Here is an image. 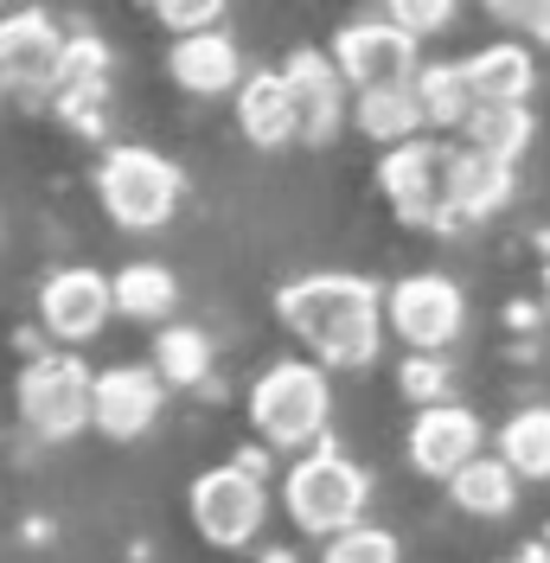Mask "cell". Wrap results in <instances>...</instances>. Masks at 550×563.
I'll use <instances>...</instances> for the list:
<instances>
[{
    "instance_id": "4",
    "label": "cell",
    "mask_w": 550,
    "mask_h": 563,
    "mask_svg": "<svg viewBox=\"0 0 550 563\" xmlns=\"http://www.w3.org/2000/svg\"><path fill=\"white\" fill-rule=\"evenodd\" d=\"M378 186L410 231H429V238H454L461 231V211H454V147L422 141V135L384 147Z\"/></svg>"
},
{
    "instance_id": "31",
    "label": "cell",
    "mask_w": 550,
    "mask_h": 563,
    "mask_svg": "<svg viewBox=\"0 0 550 563\" xmlns=\"http://www.w3.org/2000/svg\"><path fill=\"white\" fill-rule=\"evenodd\" d=\"M518 26L538 38V45H550V0H525V13H518Z\"/></svg>"
},
{
    "instance_id": "23",
    "label": "cell",
    "mask_w": 550,
    "mask_h": 563,
    "mask_svg": "<svg viewBox=\"0 0 550 563\" xmlns=\"http://www.w3.org/2000/svg\"><path fill=\"white\" fill-rule=\"evenodd\" d=\"M179 282L167 263H122L116 269V314L122 320H173Z\"/></svg>"
},
{
    "instance_id": "17",
    "label": "cell",
    "mask_w": 550,
    "mask_h": 563,
    "mask_svg": "<svg viewBox=\"0 0 550 563\" xmlns=\"http://www.w3.org/2000/svg\"><path fill=\"white\" fill-rule=\"evenodd\" d=\"M238 129L250 147H295L301 141V115H295V90H288V77L282 70H256V77H243L238 84Z\"/></svg>"
},
{
    "instance_id": "21",
    "label": "cell",
    "mask_w": 550,
    "mask_h": 563,
    "mask_svg": "<svg viewBox=\"0 0 550 563\" xmlns=\"http://www.w3.org/2000/svg\"><path fill=\"white\" fill-rule=\"evenodd\" d=\"M468 77H474V90H481V103H525L531 97V84H538V70H531V52L513 45V38H499V45H481L474 58H461Z\"/></svg>"
},
{
    "instance_id": "14",
    "label": "cell",
    "mask_w": 550,
    "mask_h": 563,
    "mask_svg": "<svg viewBox=\"0 0 550 563\" xmlns=\"http://www.w3.org/2000/svg\"><path fill=\"white\" fill-rule=\"evenodd\" d=\"M282 77H288V90H295V115H301V141L308 147H327V141L340 135V122L352 115V103H345V70L340 58H327V52H295L288 65H282Z\"/></svg>"
},
{
    "instance_id": "27",
    "label": "cell",
    "mask_w": 550,
    "mask_h": 563,
    "mask_svg": "<svg viewBox=\"0 0 550 563\" xmlns=\"http://www.w3.org/2000/svg\"><path fill=\"white\" fill-rule=\"evenodd\" d=\"M404 551H397V531H384V526H345L327 538V551H320V563H397Z\"/></svg>"
},
{
    "instance_id": "35",
    "label": "cell",
    "mask_w": 550,
    "mask_h": 563,
    "mask_svg": "<svg viewBox=\"0 0 550 563\" xmlns=\"http://www.w3.org/2000/svg\"><path fill=\"white\" fill-rule=\"evenodd\" d=\"M0 97H7V77H0Z\"/></svg>"
},
{
    "instance_id": "12",
    "label": "cell",
    "mask_w": 550,
    "mask_h": 563,
    "mask_svg": "<svg viewBox=\"0 0 550 563\" xmlns=\"http://www.w3.org/2000/svg\"><path fill=\"white\" fill-rule=\"evenodd\" d=\"M333 58H340L345 84L352 90H378V84H410L416 70V33L410 26H397L391 13L384 20H359V26H345L333 38Z\"/></svg>"
},
{
    "instance_id": "25",
    "label": "cell",
    "mask_w": 550,
    "mask_h": 563,
    "mask_svg": "<svg viewBox=\"0 0 550 563\" xmlns=\"http://www.w3.org/2000/svg\"><path fill=\"white\" fill-rule=\"evenodd\" d=\"M154 372H161L173 390H199L211 378V340L199 327H167V333H154Z\"/></svg>"
},
{
    "instance_id": "11",
    "label": "cell",
    "mask_w": 550,
    "mask_h": 563,
    "mask_svg": "<svg viewBox=\"0 0 550 563\" xmlns=\"http://www.w3.org/2000/svg\"><path fill=\"white\" fill-rule=\"evenodd\" d=\"M109 70H116L109 38H97V33L65 38V70H58V97H52V103H58L70 135L103 141V129H109Z\"/></svg>"
},
{
    "instance_id": "8",
    "label": "cell",
    "mask_w": 550,
    "mask_h": 563,
    "mask_svg": "<svg viewBox=\"0 0 550 563\" xmlns=\"http://www.w3.org/2000/svg\"><path fill=\"white\" fill-rule=\"evenodd\" d=\"M384 320H391V333L410 352H448L461 340V327H468V295H461V282L422 269V276L391 282Z\"/></svg>"
},
{
    "instance_id": "5",
    "label": "cell",
    "mask_w": 550,
    "mask_h": 563,
    "mask_svg": "<svg viewBox=\"0 0 550 563\" xmlns=\"http://www.w3.org/2000/svg\"><path fill=\"white\" fill-rule=\"evenodd\" d=\"M20 422L38 442H70L84 429H97V372L77 352H38L20 365Z\"/></svg>"
},
{
    "instance_id": "15",
    "label": "cell",
    "mask_w": 550,
    "mask_h": 563,
    "mask_svg": "<svg viewBox=\"0 0 550 563\" xmlns=\"http://www.w3.org/2000/svg\"><path fill=\"white\" fill-rule=\"evenodd\" d=\"M167 404V378L154 365H109L97 372V435L109 442H141Z\"/></svg>"
},
{
    "instance_id": "33",
    "label": "cell",
    "mask_w": 550,
    "mask_h": 563,
    "mask_svg": "<svg viewBox=\"0 0 550 563\" xmlns=\"http://www.w3.org/2000/svg\"><path fill=\"white\" fill-rule=\"evenodd\" d=\"M256 563H308V558H301V551H263Z\"/></svg>"
},
{
    "instance_id": "20",
    "label": "cell",
    "mask_w": 550,
    "mask_h": 563,
    "mask_svg": "<svg viewBox=\"0 0 550 563\" xmlns=\"http://www.w3.org/2000/svg\"><path fill=\"white\" fill-rule=\"evenodd\" d=\"M513 199V161H493L481 147H454V211H461V224H481L493 211H506Z\"/></svg>"
},
{
    "instance_id": "18",
    "label": "cell",
    "mask_w": 550,
    "mask_h": 563,
    "mask_svg": "<svg viewBox=\"0 0 550 563\" xmlns=\"http://www.w3.org/2000/svg\"><path fill=\"white\" fill-rule=\"evenodd\" d=\"M352 129H359L365 141H378V147L416 141L422 129H429L416 84H378V90H352Z\"/></svg>"
},
{
    "instance_id": "3",
    "label": "cell",
    "mask_w": 550,
    "mask_h": 563,
    "mask_svg": "<svg viewBox=\"0 0 550 563\" xmlns=\"http://www.w3.org/2000/svg\"><path fill=\"white\" fill-rule=\"evenodd\" d=\"M282 506H288L295 531H308V538L327 544L333 531L365 519V506H372V474H365L352 455H340L333 442H320V449H308V455L288 467Z\"/></svg>"
},
{
    "instance_id": "30",
    "label": "cell",
    "mask_w": 550,
    "mask_h": 563,
    "mask_svg": "<svg viewBox=\"0 0 550 563\" xmlns=\"http://www.w3.org/2000/svg\"><path fill=\"white\" fill-rule=\"evenodd\" d=\"M147 7H154V20L167 33H199V26H218L224 20L231 0H147Z\"/></svg>"
},
{
    "instance_id": "32",
    "label": "cell",
    "mask_w": 550,
    "mask_h": 563,
    "mask_svg": "<svg viewBox=\"0 0 550 563\" xmlns=\"http://www.w3.org/2000/svg\"><path fill=\"white\" fill-rule=\"evenodd\" d=\"M481 7L493 20H506V26H518V13H525V0H481Z\"/></svg>"
},
{
    "instance_id": "6",
    "label": "cell",
    "mask_w": 550,
    "mask_h": 563,
    "mask_svg": "<svg viewBox=\"0 0 550 563\" xmlns=\"http://www.w3.org/2000/svg\"><path fill=\"white\" fill-rule=\"evenodd\" d=\"M186 506H193V526H199V538L211 551H243L263 531V519H270L263 455H238L224 467H206L193 481V493H186Z\"/></svg>"
},
{
    "instance_id": "1",
    "label": "cell",
    "mask_w": 550,
    "mask_h": 563,
    "mask_svg": "<svg viewBox=\"0 0 550 563\" xmlns=\"http://www.w3.org/2000/svg\"><path fill=\"white\" fill-rule=\"evenodd\" d=\"M275 314L301 340L308 358H320L327 372H365L378 358L384 333V301L365 276H295L275 288Z\"/></svg>"
},
{
    "instance_id": "22",
    "label": "cell",
    "mask_w": 550,
    "mask_h": 563,
    "mask_svg": "<svg viewBox=\"0 0 550 563\" xmlns=\"http://www.w3.org/2000/svg\"><path fill=\"white\" fill-rule=\"evenodd\" d=\"M410 84H416V97H422L429 129H468V115L481 109V90H474L468 65H422Z\"/></svg>"
},
{
    "instance_id": "28",
    "label": "cell",
    "mask_w": 550,
    "mask_h": 563,
    "mask_svg": "<svg viewBox=\"0 0 550 563\" xmlns=\"http://www.w3.org/2000/svg\"><path fill=\"white\" fill-rule=\"evenodd\" d=\"M397 385H404V397H410L416 410H422V404H442L448 397V358L442 352H410L404 372H397Z\"/></svg>"
},
{
    "instance_id": "7",
    "label": "cell",
    "mask_w": 550,
    "mask_h": 563,
    "mask_svg": "<svg viewBox=\"0 0 550 563\" xmlns=\"http://www.w3.org/2000/svg\"><path fill=\"white\" fill-rule=\"evenodd\" d=\"M97 199H103L109 224L122 231H161L173 211H179V167L154 147H109L97 161Z\"/></svg>"
},
{
    "instance_id": "24",
    "label": "cell",
    "mask_w": 550,
    "mask_h": 563,
    "mask_svg": "<svg viewBox=\"0 0 550 563\" xmlns=\"http://www.w3.org/2000/svg\"><path fill=\"white\" fill-rule=\"evenodd\" d=\"M531 109L525 103H481L474 115H468V129H461V141L468 147H481V154H493V161H513L518 167V154L531 147Z\"/></svg>"
},
{
    "instance_id": "19",
    "label": "cell",
    "mask_w": 550,
    "mask_h": 563,
    "mask_svg": "<svg viewBox=\"0 0 550 563\" xmlns=\"http://www.w3.org/2000/svg\"><path fill=\"white\" fill-rule=\"evenodd\" d=\"M518 474L506 455H474L454 481H448V499L468 512V519H513V506H518Z\"/></svg>"
},
{
    "instance_id": "29",
    "label": "cell",
    "mask_w": 550,
    "mask_h": 563,
    "mask_svg": "<svg viewBox=\"0 0 550 563\" xmlns=\"http://www.w3.org/2000/svg\"><path fill=\"white\" fill-rule=\"evenodd\" d=\"M454 7H461V0H384V13H391L397 26H410L416 38L448 33V26H454Z\"/></svg>"
},
{
    "instance_id": "26",
    "label": "cell",
    "mask_w": 550,
    "mask_h": 563,
    "mask_svg": "<svg viewBox=\"0 0 550 563\" xmlns=\"http://www.w3.org/2000/svg\"><path fill=\"white\" fill-rule=\"evenodd\" d=\"M499 455L513 461L525 481H550V410L544 404L518 410V417L499 429Z\"/></svg>"
},
{
    "instance_id": "2",
    "label": "cell",
    "mask_w": 550,
    "mask_h": 563,
    "mask_svg": "<svg viewBox=\"0 0 550 563\" xmlns=\"http://www.w3.org/2000/svg\"><path fill=\"white\" fill-rule=\"evenodd\" d=\"M333 422V385L320 358H275L250 385V429L263 449H320Z\"/></svg>"
},
{
    "instance_id": "10",
    "label": "cell",
    "mask_w": 550,
    "mask_h": 563,
    "mask_svg": "<svg viewBox=\"0 0 550 563\" xmlns=\"http://www.w3.org/2000/svg\"><path fill=\"white\" fill-rule=\"evenodd\" d=\"M109 314H116V276H103V269L70 263V269H52L45 288H38V327H45L58 346L97 340Z\"/></svg>"
},
{
    "instance_id": "13",
    "label": "cell",
    "mask_w": 550,
    "mask_h": 563,
    "mask_svg": "<svg viewBox=\"0 0 550 563\" xmlns=\"http://www.w3.org/2000/svg\"><path fill=\"white\" fill-rule=\"evenodd\" d=\"M481 442H486V429L468 404H448V397L442 404H422L410 422V467L429 474V481H454L474 455H486Z\"/></svg>"
},
{
    "instance_id": "9",
    "label": "cell",
    "mask_w": 550,
    "mask_h": 563,
    "mask_svg": "<svg viewBox=\"0 0 550 563\" xmlns=\"http://www.w3.org/2000/svg\"><path fill=\"white\" fill-rule=\"evenodd\" d=\"M58 70H65V33L45 7L0 13V77L7 90H20L26 103L58 97Z\"/></svg>"
},
{
    "instance_id": "34",
    "label": "cell",
    "mask_w": 550,
    "mask_h": 563,
    "mask_svg": "<svg viewBox=\"0 0 550 563\" xmlns=\"http://www.w3.org/2000/svg\"><path fill=\"white\" fill-rule=\"evenodd\" d=\"M544 314H550V238H544Z\"/></svg>"
},
{
    "instance_id": "16",
    "label": "cell",
    "mask_w": 550,
    "mask_h": 563,
    "mask_svg": "<svg viewBox=\"0 0 550 563\" xmlns=\"http://www.w3.org/2000/svg\"><path fill=\"white\" fill-rule=\"evenodd\" d=\"M167 70H173V84H179L186 97H238V84L250 77L243 58H238V45H231V33H218V26L173 33Z\"/></svg>"
}]
</instances>
